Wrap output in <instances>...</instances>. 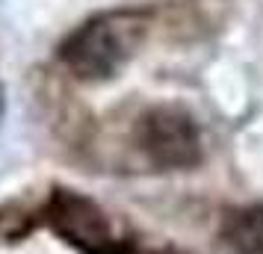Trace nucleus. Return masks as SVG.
I'll use <instances>...</instances> for the list:
<instances>
[{"instance_id": "f257e3e1", "label": "nucleus", "mask_w": 263, "mask_h": 254, "mask_svg": "<svg viewBox=\"0 0 263 254\" xmlns=\"http://www.w3.org/2000/svg\"><path fill=\"white\" fill-rule=\"evenodd\" d=\"M148 18L133 9L104 12L80 24L60 45V60L83 83H101L124 68L142 45Z\"/></svg>"}, {"instance_id": "f03ea898", "label": "nucleus", "mask_w": 263, "mask_h": 254, "mask_svg": "<svg viewBox=\"0 0 263 254\" xmlns=\"http://www.w3.org/2000/svg\"><path fill=\"white\" fill-rule=\"evenodd\" d=\"M139 145L154 166L190 169L201 160V133L180 107H154L139 121Z\"/></svg>"}, {"instance_id": "7ed1b4c3", "label": "nucleus", "mask_w": 263, "mask_h": 254, "mask_svg": "<svg viewBox=\"0 0 263 254\" xmlns=\"http://www.w3.org/2000/svg\"><path fill=\"white\" fill-rule=\"evenodd\" d=\"M50 222L65 240L80 245L86 254H119L104 213L77 192H57L50 201Z\"/></svg>"}, {"instance_id": "20e7f679", "label": "nucleus", "mask_w": 263, "mask_h": 254, "mask_svg": "<svg viewBox=\"0 0 263 254\" xmlns=\"http://www.w3.org/2000/svg\"><path fill=\"white\" fill-rule=\"evenodd\" d=\"M222 233L239 254H263V207H246L231 213Z\"/></svg>"}]
</instances>
